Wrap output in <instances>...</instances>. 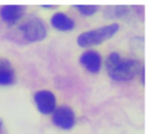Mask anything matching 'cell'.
<instances>
[{"label": "cell", "instance_id": "3", "mask_svg": "<svg viewBox=\"0 0 150 134\" xmlns=\"http://www.w3.org/2000/svg\"><path fill=\"white\" fill-rule=\"evenodd\" d=\"M20 30L22 36L30 42L41 41L47 35V27L45 22L39 17H30L26 20L20 26Z\"/></svg>", "mask_w": 150, "mask_h": 134}, {"label": "cell", "instance_id": "6", "mask_svg": "<svg viewBox=\"0 0 150 134\" xmlns=\"http://www.w3.org/2000/svg\"><path fill=\"white\" fill-rule=\"evenodd\" d=\"M81 64L90 72H98L102 65V58L101 55L95 50H88L83 52L80 57Z\"/></svg>", "mask_w": 150, "mask_h": 134}, {"label": "cell", "instance_id": "7", "mask_svg": "<svg viewBox=\"0 0 150 134\" xmlns=\"http://www.w3.org/2000/svg\"><path fill=\"white\" fill-rule=\"evenodd\" d=\"M23 14V7L19 5H6L0 8V16L7 23L18 22Z\"/></svg>", "mask_w": 150, "mask_h": 134}, {"label": "cell", "instance_id": "1", "mask_svg": "<svg viewBox=\"0 0 150 134\" xmlns=\"http://www.w3.org/2000/svg\"><path fill=\"white\" fill-rule=\"evenodd\" d=\"M105 68L108 75L116 80H130L144 71V68L138 61L124 58L117 52H112L108 56Z\"/></svg>", "mask_w": 150, "mask_h": 134}, {"label": "cell", "instance_id": "4", "mask_svg": "<svg viewBox=\"0 0 150 134\" xmlns=\"http://www.w3.org/2000/svg\"><path fill=\"white\" fill-rule=\"evenodd\" d=\"M34 100L38 110L42 114L53 113L56 108V98L54 93L50 91H47V90L38 91L34 96Z\"/></svg>", "mask_w": 150, "mask_h": 134}, {"label": "cell", "instance_id": "10", "mask_svg": "<svg viewBox=\"0 0 150 134\" xmlns=\"http://www.w3.org/2000/svg\"><path fill=\"white\" fill-rule=\"evenodd\" d=\"M75 7L84 15H91L96 13V10L98 9V6L96 5H76Z\"/></svg>", "mask_w": 150, "mask_h": 134}, {"label": "cell", "instance_id": "8", "mask_svg": "<svg viewBox=\"0 0 150 134\" xmlns=\"http://www.w3.org/2000/svg\"><path fill=\"white\" fill-rule=\"evenodd\" d=\"M52 24L54 28L62 31H68L74 28V21L68 15L60 12L52 16Z\"/></svg>", "mask_w": 150, "mask_h": 134}, {"label": "cell", "instance_id": "5", "mask_svg": "<svg viewBox=\"0 0 150 134\" xmlns=\"http://www.w3.org/2000/svg\"><path fill=\"white\" fill-rule=\"evenodd\" d=\"M53 122L55 126L62 129H70L75 124V114L68 106H61L55 108L53 114Z\"/></svg>", "mask_w": 150, "mask_h": 134}, {"label": "cell", "instance_id": "12", "mask_svg": "<svg viewBox=\"0 0 150 134\" xmlns=\"http://www.w3.org/2000/svg\"><path fill=\"white\" fill-rule=\"evenodd\" d=\"M1 125H2V119L0 118V127H1Z\"/></svg>", "mask_w": 150, "mask_h": 134}, {"label": "cell", "instance_id": "11", "mask_svg": "<svg viewBox=\"0 0 150 134\" xmlns=\"http://www.w3.org/2000/svg\"><path fill=\"white\" fill-rule=\"evenodd\" d=\"M42 7H46V8H50V7H54L53 5H42Z\"/></svg>", "mask_w": 150, "mask_h": 134}, {"label": "cell", "instance_id": "9", "mask_svg": "<svg viewBox=\"0 0 150 134\" xmlns=\"http://www.w3.org/2000/svg\"><path fill=\"white\" fill-rule=\"evenodd\" d=\"M14 82V71L7 61H0V85H11Z\"/></svg>", "mask_w": 150, "mask_h": 134}, {"label": "cell", "instance_id": "2", "mask_svg": "<svg viewBox=\"0 0 150 134\" xmlns=\"http://www.w3.org/2000/svg\"><path fill=\"white\" fill-rule=\"evenodd\" d=\"M118 28H120L118 23H111V24H107V26H103V27H100L93 30L84 31L79 35L77 43L81 47H91V45L100 44L109 40L110 37H112L118 30Z\"/></svg>", "mask_w": 150, "mask_h": 134}]
</instances>
